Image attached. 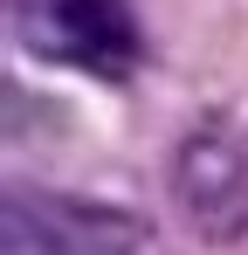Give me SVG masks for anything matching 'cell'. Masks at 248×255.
<instances>
[{
    "instance_id": "cell-1",
    "label": "cell",
    "mask_w": 248,
    "mask_h": 255,
    "mask_svg": "<svg viewBox=\"0 0 248 255\" xmlns=\"http://www.w3.org/2000/svg\"><path fill=\"white\" fill-rule=\"evenodd\" d=\"M14 35L41 62H69L97 76H124L138 55L124 0H14Z\"/></svg>"
},
{
    "instance_id": "cell-2",
    "label": "cell",
    "mask_w": 248,
    "mask_h": 255,
    "mask_svg": "<svg viewBox=\"0 0 248 255\" xmlns=\"http://www.w3.org/2000/svg\"><path fill=\"white\" fill-rule=\"evenodd\" d=\"M138 221L118 207H90L62 193H7L0 255H131Z\"/></svg>"
},
{
    "instance_id": "cell-3",
    "label": "cell",
    "mask_w": 248,
    "mask_h": 255,
    "mask_svg": "<svg viewBox=\"0 0 248 255\" xmlns=\"http://www.w3.org/2000/svg\"><path fill=\"white\" fill-rule=\"evenodd\" d=\"M172 200L207 242H235L248 228V152L228 131H193L172 159Z\"/></svg>"
}]
</instances>
